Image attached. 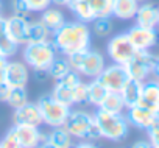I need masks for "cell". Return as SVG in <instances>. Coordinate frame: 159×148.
I'll return each instance as SVG.
<instances>
[{"label":"cell","mask_w":159,"mask_h":148,"mask_svg":"<svg viewBox=\"0 0 159 148\" xmlns=\"http://www.w3.org/2000/svg\"><path fill=\"white\" fill-rule=\"evenodd\" d=\"M50 41L58 53H61L62 56H70L73 53L83 52L91 47L92 31L88 27V24L72 20L66 22L59 30L52 33Z\"/></svg>","instance_id":"6da1fadb"},{"label":"cell","mask_w":159,"mask_h":148,"mask_svg":"<svg viewBox=\"0 0 159 148\" xmlns=\"http://www.w3.org/2000/svg\"><path fill=\"white\" fill-rule=\"evenodd\" d=\"M67 61L73 72L80 73L81 77L91 78V80L97 78L106 65L105 56L98 50H92L91 47L83 52H78V53L67 56Z\"/></svg>","instance_id":"7a4b0ae2"},{"label":"cell","mask_w":159,"mask_h":148,"mask_svg":"<svg viewBox=\"0 0 159 148\" xmlns=\"http://www.w3.org/2000/svg\"><path fill=\"white\" fill-rule=\"evenodd\" d=\"M94 117L98 125L102 139H106L111 142H120L128 136L129 123L125 114H112V112H106L98 108Z\"/></svg>","instance_id":"3957f363"},{"label":"cell","mask_w":159,"mask_h":148,"mask_svg":"<svg viewBox=\"0 0 159 148\" xmlns=\"http://www.w3.org/2000/svg\"><path fill=\"white\" fill-rule=\"evenodd\" d=\"M56 56L58 52L50 39L42 42H28L22 48L24 62L33 70H47Z\"/></svg>","instance_id":"277c9868"},{"label":"cell","mask_w":159,"mask_h":148,"mask_svg":"<svg viewBox=\"0 0 159 148\" xmlns=\"http://www.w3.org/2000/svg\"><path fill=\"white\" fill-rule=\"evenodd\" d=\"M42 115V123L50 126V128H58V126H64L70 109L69 106L59 103L58 100H55L50 94L39 97V100L36 101Z\"/></svg>","instance_id":"5b68a950"},{"label":"cell","mask_w":159,"mask_h":148,"mask_svg":"<svg viewBox=\"0 0 159 148\" xmlns=\"http://www.w3.org/2000/svg\"><path fill=\"white\" fill-rule=\"evenodd\" d=\"M156 56L150 53V50H136L133 59L125 64L126 73L129 80L136 81H147V78L153 73V65H154Z\"/></svg>","instance_id":"8992f818"},{"label":"cell","mask_w":159,"mask_h":148,"mask_svg":"<svg viewBox=\"0 0 159 148\" xmlns=\"http://www.w3.org/2000/svg\"><path fill=\"white\" fill-rule=\"evenodd\" d=\"M106 53L109 56V59L114 64H120L125 65L126 62H129L136 53L134 45L129 42L126 33H119L116 36L111 38V41L106 45Z\"/></svg>","instance_id":"52a82bcc"},{"label":"cell","mask_w":159,"mask_h":148,"mask_svg":"<svg viewBox=\"0 0 159 148\" xmlns=\"http://www.w3.org/2000/svg\"><path fill=\"white\" fill-rule=\"evenodd\" d=\"M94 122H95L94 114H91L88 111H81V109H76V111L70 109V114L64 123V128L72 134L73 139L86 140Z\"/></svg>","instance_id":"ba28073f"},{"label":"cell","mask_w":159,"mask_h":148,"mask_svg":"<svg viewBox=\"0 0 159 148\" xmlns=\"http://www.w3.org/2000/svg\"><path fill=\"white\" fill-rule=\"evenodd\" d=\"M97 80L108 89V92H122L125 84L129 81V77L126 73L125 65L112 62L109 65H105V69L97 77Z\"/></svg>","instance_id":"9c48e42d"},{"label":"cell","mask_w":159,"mask_h":148,"mask_svg":"<svg viewBox=\"0 0 159 148\" xmlns=\"http://www.w3.org/2000/svg\"><path fill=\"white\" fill-rule=\"evenodd\" d=\"M126 36L136 50H150L159 41V34L156 28H143L139 25L131 27L126 31Z\"/></svg>","instance_id":"30bf717a"},{"label":"cell","mask_w":159,"mask_h":148,"mask_svg":"<svg viewBox=\"0 0 159 148\" xmlns=\"http://www.w3.org/2000/svg\"><path fill=\"white\" fill-rule=\"evenodd\" d=\"M30 80L28 65L20 61H8L5 67V83L11 87H25Z\"/></svg>","instance_id":"8fae6325"},{"label":"cell","mask_w":159,"mask_h":148,"mask_svg":"<svg viewBox=\"0 0 159 148\" xmlns=\"http://www.w3.org/2000/svg\"><path fill=\"white\" fill-rule=\"evenodd\" d=\"M14 125H30V126H41L42 123V115L39 111L38 103L27 101L24 106L14 109Z\"/></svg>","instance_id":"7c38bea8"},{"label":"cell","mask_w":159,"mask_h":148,"mask_svg":"<svg viewBox=\"0 0 159 148\" xmlns=\"http://www.w3.org/2000/svg\"><path fill=\"white\" fill-rule=\"evenodd\" d=\"M125 111H126L125 117H126L128 123L133 125V126H136V128H139V129H145V131L159 117V114H156L153 111H148V109H145V108H142L139 105L129 106Z\"/></svg>","instance_id":"4fadbf2b"},{"label":"cell","mask_w":159,"mask_h":148,"mask_svg":"<svg viewBox=\"0 0 159 148\" xmlns=\"http://www.w3.org/2000/svg\"><path fill=\"white\" fill-rule=\"evenodd\" d=\"M13 131L20 143L22 148H38V145L44 139V132L39 131L38 126H30V125H14Z\"/></svg>","instance_id":"5bb4252c"},{"label":"cell","mask_w":159,"mask_h":148,"mask_svg":"<svg viewBox=\"0 0 159 148\" xmlns=\"http://www.w3.org/2000/svg\"><path fill=\"white\" fill-rule=\"evenodd\" d=\"M27 27H28V19L11 16V17H7L5 33L17 45H25L27 44Z\"/></svg>","instance_id":"9a60e30c"},{"label":"cell","mask_w":159,"mask_h":148,"mask_svg":"<svg viewBox=\"0 0 159 148\" xmlns=\"http://www.w3.org/2000/svg\"><path fill=\"white\" fill-rule=\"evenodd\" d=\"M136 105L159 114V84L157 81H143L142 94Z\"/></svg>","instance_id":"2e32d148"},{"label":"cell","mask_w":159,"mask_h":148,"mask_svg":"<svg viewBox=\"0 0 159 148\" xmlns=\"http://www.w3.org/2000/svg\"><path fill=\"white\" fill-rule=\"evenodd\" d=\"M157 16H159V8H156L151 3H139V8L136 11V25L143 27V28H157Z\"/></svg>","instance_id":"e0dca14e"},{"label":"cell","mask_w":159,"mask_h":148,"mask_svg":"<svg viewBox=\"0 0 159 148\" xmlns=\"http://www.w3.org/2000/svg\"><path fill=\"white\" fill-rule=\"evenodd\" d=\"M137 8H139V3L136 0H112L111 16L120 20H129V19H134Z\"/></svg>","instance_id":"ac0fdd59"},{"label":"cell","mask_w":159,"mask_h":148,"mask_svg":"<svg viewBox=\"0 0 159 148\" xmlns=\"http://www.w3.org/2000/svg\"><path fill=\"white\" fill-rule=\"evenodd\" d=\"M67 8L72 11V14L76 17V20L80 22H84V24H92L97 16L94 13V10L83 0H70L67 3Z\"/></svg>","instance_id":"d6986e66"},{"label":"cell","mask_w":159,"mask_h":148,"mask_svg":"<svg viewBox=\"0 0 159 148\" xmlns=\"http://www.w3.org/2000/svg\"><path fill=\"white\" fill-rule=\"evenodd\" d=\"M41 20H42V24L48 28L50 33H55L56 30H59V28L67 22V20H66V16H64V13H62L61 10H58V8H50V7L41 13Z\"/></svg>","instance_id":"ffe728a7"},{"label":"cell","mask_w":159,"mask_h":148,"mask_svg":"<svg viewBox=\"0 0 159 148\" xmlns=\"http://www.w3.org/2000/svg\"><path fill=\"white\" fill-rule=\"evenodd\" d=\"M50 38H52V33L42 24L41 19H38V20H28V27H27V44L28 42L48 41Z\"/></svg>","instance_id":"44dd1931"},{"label":"cell","mask_w":159,"mask_h":148,"mask_svg":"<svg viewBox=\"0 0 159 148\" xmlns=\"http://www.w3.org/2000/svg\"><path fill=\"white\" fill-rule=\"evenodd\" d=\"M47 139L56 148H73V137L64 126L52 128V131L47 134Z\"/></svg>","instance_id":"7402d4cb"},{"label":"cell","mask_w":159,"mask_h":148,"mask_svg":"<svg viewBox=\"0 0 159 148\" xmlns=\"http://www.w3.org/2000/svg\"><path fill=\"white\" fill-rule=\"evenodd\" d=\"M142 84H143V83L136 81V80H129V81L125 84V87L122 89L120 95H122L123 103H125L126 108L134 106V105L139 101L140 94H142Z\"/></svg>","instance_id":"603a6c76"},{"label":"cell","mask_w":159,"mask_h":148,"mask_svg":"<svg viewBox=\"0 0 159 148\" xmlns=\"http://www.w3.org/2000/svg\"><path fill=\"white\" fill-rule=\"evenodd\" d=\"M98 108L106 112H112V114H123V111L126 109L120 92H108Z\"/></svg>","instance_id":"cb8c5ba5"},{"label":"cell","mask_w":159,"mask_h":148,"mask_svg":"<svg viewBox=\"0 0 159 148\" xmlns=\"http://www.w3.org/2000/svg\"><path fill=\"white\" fill-rule=\"evenodd\" d=\"M70 70H72V69H70V64H69V61H67V56H62V55H61V56H56V58L52 61V64L48 65V69H47L48 77H50L52 80H55V81L64 78Z\"/></svg>","instance_id":"d4e9b609"},{"label":"cell","mask_w":159,"mask_h":148,"mask_svg":"<svg viewBox=\"0 0 159 148\" xmlns=\"http://www.w3.org/2000/svg\"><path fill=\"white\" fill-rule=\"evenodd\" d=\"M106 94H108V89L97 78H94L91 83H88V103L98 108L102 105L103 98L106 97Z\"/></svg>","instance_id":"484cf974"},{"label":"cell","mask_w":159,"mask_h":148,"mask_svg":"<svg viewBox=\"0 0 159 148\" xmlns=\"http://www.w3.org/2000/svg\"><path fill=\"white\" fill-rule=\"evenodd\" d=\"M72 89H73V87H70V86L64 84V83H62L61 80H58L50 95H52V97H53L55 100H58L59 103H62V105H66V106L72 108V106H73V97H72Z\"/></svg>","instance_id":"4316f807"},{"label":"cell","mask_w":159,"mask_h":148,"mask_svg":"<svg viewBox=\"0 0 159 148\" xmlns=\"http://www.w3.org/2000/svg\"><path fill=\"white\" fill-rule=\"evenodd\" d=\"M86 2L98 17H111V8H112V0H83Z\"/></svg>","instance_id":"83f0119b"},{"label":"cell","mask_w":159,"mask_h":148,"mask_svg":"<svg viewBox=\"0 0 159 148\" xmlns=\"http://www.w3.org/2000/svg\"><path fill=\"white\" fill-rule=\"evenodd\" d=\"M92 31L98 38H108L112 31V20L109 17H98L92 22Z\"/></svg>","instance_id":"f1b7e54d"},{"label":"cell","mask_w":159,"mask_h":148,"mask_svg":"<svg viewBox=\"0 0 159 148\" xmlns=\"http://www.w3.org/2000/svg\"><path fill=\"white\" fill-rule=\"evenodd\" d=\"M27 101H28V94H27L25 87H13L7 105L11 106L13 109H17V108L24 106Z\"/></svg>","instance_id":"f546056e"},{"label":"cell","mask_w":159,"mask_h":148,"mask_svg":"<svg viewBox=\"0 0 159 148\" xmlns=\"http://www.w3.org/2000/svg\"><path fill=\"white\" fill-rule=\"evenodd\" d=\"M19 47L20 45H17L16 42H13L7 36V33H0V53H2V55H5L7 58H11V56H14L17 53Z\"/></svg>","instance_id":"4dcf8cb0"},{"label":"cell","mask_w":159,"mask_h":148,"mask_svg":"<svg viewBox=\"0 0 159 148\" xmlns=\"http://www.w3.org/2000/svg\"><path fill=\"white\" fill-rule=\"evenodd\" d=\"M72 97H73V105L88 103V83H84L83 80L80 81L72 89Z\"/></svg>","instance_id":"1f68e13d"},{"label":"cell","mask_w":159,"mask_h":148,"mask_svg":"<svg viewBox=\"0 0 159 148\" xmlns=\"http://www.w3.org/2000/svg\"><path fill=\"white\" fill-rule=\"evenodd\" d=\"M11 10H13V16H17V17L28 19V16L31 14L30 8L27 7V3L24 2V0H13L11 2Z\"/></svg>","instance_id":"d6a6232c"},{"label":"cell","mask_w":159,"mask_h":148,"mask_svg":"<svg viewBox=\"0 0 159 148\" xmlns=\"http://www.w3.org/2000/svg\"><path fill=\"white\" fill-rule=\"evenodd\" d=\"M0 148H22L16 134H14V131H13V128L3 136L2 140H0Z\"/></svg>","instance_id":"836d02e7"},{"label":"cell","mask_w":159,"mask_h":148,"mask_svg":"<svg viewBox=\"0 0 159 148\" xmlns=\"http://www.w3.org/2000/svg\"><path fill=\"white\" fill-rule=\"evenodd\" d=\"M31 13H42L52 5V0H24Z\"/></svg>","instance_id":"e575fe53"},{"label":"cell","mask_w":159,"mask_h":148,"mask_svg":"<svg viewBox=\"0 0 159 148\" xmlns=\"http://www.w3.org/2000/svg\"><path fill=\"white\" fill-rule=\"evenodd\" d=\"M147 132H148L150 143L153 146H159V117L147 128Z\"/></svg>","instance_id":"d590c367"},{"label":"cell","mask_w":159,"mask_h":148,"mask_svg":"<svg viewBox=\"0 0 159 148\" xmlns=\"http://www.w3.org/2000/svg\"><path fill=\"white\" fill-rule=\"evenodd\" d=\"M11 86L7 83H0V103H7L11 94Z\"/></svg>","instance_id":"8d00e7d4"},{"label":"cell","mask_w":159,"mask_h":148,"mask_svg":"<svg viewBox=\"0 0 159 148\" xmlns=\"http://www.w3.org/2000/svg\"><path fill=\"white\" fill-rule=\"evenodd\" d=\"M34 77H36V80H38L39 83H44V81H47V80L50 78L47 70H34Z\"/></svg>","instance_id":"74e56055"},{"label":"cell","mask_w":159,"mask_h":148,"mask_svg":"<svg viewBox=\"0 0 159 148\" xmlns=\"http://www.w3.org/2000/svg\"><path fill=\"white\" fill-rule=\"evenodd\" d=\"M73 148H98L94 142H91V140H83V142H80V143H76V145H73Z\"/></svg>","instance_id":"f35d334b"},{"label":"cell","mask_w":159,"mask_h":148,"mask_svg":"<svg viewBox=\"0 0 159 148\" xmlns=\"http://www.w3.org/2000/svg\"><path fill=\"white\" fill-rule=\"evenodd\" d=\"M131 148H153V145L150 143V140H137Z\"/></svg>","instance_id":"ab89813d"},{"label":"cell","mask_w":159,"mask_h":148,"mask_svg":"<svg viewBox=\"0 0 159 148\" xmlns=\"http://www.w3.org/2000/svg\"><path fill=\"white\" fill-rule=\"evenodd\" d=\"M38 148H56V146H55L48 139H47V134H45V136H44V139H42V142L38 145Z\"/></svg>","instance_id":"60d3db41"},{"label":"cell","mask_w":159,"mask_h":148,"mask_svg":"<svg viewBox=\"0 0 159 148\" xmlns=\"http://www.w3.org/2000/svg\"><path fill=\"white\" fill-rule=\"evenodd\" d=\"M8 61H10V58H7L5 55L0 53V69H5L7 64H8Z\"/></svg>","instance_id":"b9f144b4"},{"label":"cell","mask_w":159,"mask_h":148,"mask_svg":"<svg viewBox=\"0 0 159 148\" xmlns=\"http://www.w3.org/2000/svg\"><path fill=\"white\" fill-rule=\"evenodd\" d=\"M69 2H70V0H52V3H55V5H61V7H67Z\"/></svg>","instance_id":"7bdbcfd3"},{"label":"cell","mask_w":159,"mask_h":148,"mask_svg":"<svg viewBox=\"0 0 159 148\" xmlns=\"http://www.w3.org/2000/svg\"><path fill=\"white\" fill-rule=\"evenodd\" d=\"M0 83H5V69H0Z\"/></svg>","instance_id":"ee69618b"},{"label":"cell","mask_w":159,"mask_h":148,"mask_svg":"<svg viewBox=\"0 0 159 148\" xmlns=\"http://www.w3.org/2000/svg\"><path fill=\"white\" fill-rule=\"evenodd\" d=\"M136 2H137V3H145L147 0H136Z\"/></svg>","instance_id":"f6af8a7d"},{"label":"cell","mask_w":159,"mask_h":148,"mask_svg":"<svg viewBox=\"0 0 159 148\" xmlns=\"http://www.w3.org/2000/svg\"><path fill=\"white\" fill-rule=\"evenodd\" d=\"M157 27H159V16H157Z\"/></svg>","instance_id":"bcb514c9"},{"label":"cell","mask_w":159,"mask_h":148,"mask_svg":"<svg viewBox=\"0 0 159 148\" xmlns=\"http://www.w3.org/2000/svg\"><path fill=\"white\" fill-rule=\"evenodd\" d=\"M157 84H159V78H157Z\"/></svg>","instance_id":"7dc6e473"},{"label":"cell","mask_w":159,"mask_h":148,"mask_svg":"<svg viewBox=\"0 0 159 148\" xmlns=\"http://www.w3.org/2000/svg\"><path fill=\"white\" fill-rule=\"evenodd\" d=\"M153 148H159V146H153Z\"/></svg>","instance_id":"c3c4849f"},{"label":"cell","mask_w":159,"mask_h":148,"mask_svg":"<svg viewBox=\"0 0 159 148\" xmlns=\"http://www.w3.org/2000/svg\"><path fill=\"white\" fill-rule=\"evenodd\" d=\"M0 2H2V0H0Z\"/></svg>","instance_id":"681fc988"}]
</instances>
